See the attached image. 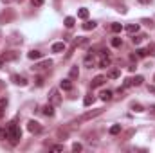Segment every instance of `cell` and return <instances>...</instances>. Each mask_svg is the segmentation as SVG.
<instances>
[{"instance_id":"35","label":"cell","mask_w":155,"mask_h":153,"mask_svg":"<svg viewBox=\"0 0 155 153\" xmlns=\"http://www.w3.org/2000/svg\"><path fill=\"white\" fill-rule=\"evenodd\" d=\"M148 92H150V94H155V85H150V86H148Z\"/></svg>"},{"instance_id":"25","label":"cell","mask_w":155,"mask_h":153,"mask_svg":"<svg viewBox=\"0 0 155 153\" xmlns=\"http://www.w3.org/2000/svg\"><path fill=\"white\" fill-rule=\"evenodd\" d=\"M135 52H137V58H146V54H148L146 49H137Z\"/></svg>"},{"instance_id":"15","label":"cell","mask_w":155,"mask_h":153,"mask_svg":"<svg viewBox=\"0 0 155 153\" xmlns=\"http://www.w3.org/2000/svg\"><path fill=\"white\" fill-rule=\"evenodd\" d=\"M41 56H43V54H41L40 50H31V52L27 54V58H29V60H40Z\"/></svg>"},{"instance_id":"24","label":"cell","mask_w":155,"mask_h":153,"mask_svg":"<svg viewBox=\"0 0 155 153\" xmlns=\"http://www.w3.org/2000/svg\"><path fill=\"white\" fill-rule=\"evenodd\" d=\"M85 65H88V67H92V65H94V56H92V50H90V54L85 58Z\"/></svg>"},{"instance_id":"22","label":"cell","mask_w":155,"mask_h":153,"mask_svg":"<svg viewBox=\"0 0 155 153\" xmlns=\"http://www.w3.org/2000/svg\"><path fill=\"white\" fill-rule=\"evenodd\" d=\"M69 76H71V79H76V77L79 76V69H78V67H72L71 72H69Z\"/></svg>"},{"instance_id":"16","label":"cell","mask_w":155,"mask_h":153,"mask_svg":"<svg viewBox=\"0 0 155 153\" xmlns=\"http://www.w3.org/2000/svg\"><path fill=\"white\" fill-rule=\"evenodd\" d=\"M43 114L47 115V117H52V115H54V110H52V105H51V103L43 106Z\"/></svg>"},{"instance_id":"31","label":"cell","mask_w":155,"mask_h":153,"mask_svg":"<svg viewBox=\"0 0 155 153\" xmlns=\"http://www.w3.org/2000/svg\"><path fill=\"white\" fill-rule=\"evenodd\" d=\"M43 2H45V0H31V4H33L35 7H40V5H43Z\"/></svg>"},{"instance_id":"32","label":"cell","mask_w":155,"mask_h":153,"mask_svg":"<svg viewBox=\"0 0 155 153\" xmlns=\"http://www.w3.org/2000/svg\"><path fill=\"white\" fill-rule=\"evenodd\" d=\"M0 139H7V128H2L0 130Z\"/></svg>"},{"instance_id":"39","label":"cell","mask_w":155,"mask_h":153,"mask_svg":"<svg viewBox=\"0 0 155 153\" xmlns=\"http://www.w3.org/2000/svg\"><path fill=\"white\" fill-rule=\"evenodd\" d=\"M2 65H4V60H2V58H0V67H2Z\"/></svg>"},{"instance_id":"23","label":"cell","mask_w":155,"mask_h":153,"mask_svg":"<svg viewBox=\"0 0 155 153\" xmlns=\"http://www.w3.org/2000/svg\"><path fill=\"white\" fill-rule=\"evenodd\" d=\"M110 31H112V33H121V31H123V25H121V24H112V25H110Z\"/></svg>"},{"instance_id":"30","label":"cell","mask_w":155,"mask_h":153,"mask_svg":"<svg viewBox=\"0 0 155 153\" xmlns=\"http://www.w3.org/2000/svg\"><path fill=\"white\" fill-rule=\"evenodd\" d=\"M108 77H112V79L119 77V70H110V72H108Z\"/></svg>"},{"instance_id":"26","label":"cell","mask_w":155,"mask_h":153,"mask_svg":"<svg viewBox=\"0 0 155 153\" xmlns=\"http://www.w3.org/2000/svg\"><path fill=\"white\" fill-rule=\"evenodd\" d=\"M132 110H135V112H144L143 105H139V103H132Z\"/></svg>"},{"instance_id":"28","label":"cell","mask_w":155,"mask_h":153,"mask_svg":"<svg viewBox=\"0 0 155 153\" xmlns=\"http://www.w3.org/2000/svg\"><path fill=\"white\" fill-rule=\"evenodd\" d=\"M81 150H83V146H81L79 142H74V144H72V151H81Z\"/></svg>"},{"instance_id":"2","label":"cell","mask_w":155,"mask_h":153,"mask_svg":"<svg viewBox=\"0 0 155 153\" xmlns=\"http://www.w3.org/2000/svg\"><path fill=\"white\" fill-rule=\"evenodd\" d=\"M103 114V108H96V110H88V112H85L83 115H79L78 117L76 122H87V121H90V119H94V117H97V115Z\"/></svg>"},{"instance_id":"38","label":"cell","mask_w":155,"mask_h":153,"mask_svg":"<svg viewBox=\"0 0 155 153\" xmlns=\"http://www.w3.org/2000/svg\"><path fill=\"white\" fill-rule=\"evenodd\" d=\"M139 2H143V4H148V2H150V0H139Z\"/></svg>"},{"instance_id":"21","label":"cell","mask_w":155,"mask_h":153,"mask_svg":"<svg viewBox=\"0 0 155 153\" xmlns=\"http://www.w3.org/2000/svg\"><path fill=\"white\" fill-rule=\"evenodd\" d=\"M110 135H117L119 132H121V124H114V126H110Z\"/></svg>"},{"instance_id":"36","label":"cell","mask_w":155,"mask_h":153,"mask_svg":"<svg viewBox=\"0 0 155 153\" xmlns=\"http://www.w3.org/2000/svg\"><path fill=\"white\" fill-rule=\"evenodd\" d=\"M36 85H38V86L43 85V77H38V79H36Z\"/></svg>"},{"instance_id":"8","label":"cell","mask_w":155,"mask_h":153,"mask_svg":"<svg viewBox=\"0 0 155 153\" xmlns=\"http://www.w3.org/2000/svg\"><path fill=\"white\" fill-rule=\"evenodd\" d=\"M105 81H107V77H105V76H96L94 79H92V88H97V86H101Z\"/></svg>"},{"instance_id":"13","label":"cell","mask_w":155,"mask_h":153,"mask_svg":"<svg viewBox=\"0 0 155 153\" xmlns=\"http://www.w3.org/2000/svg\"><path fill=\"white\" fill-rule=\"evenodd\" d=\"M74 24H76V18H74V16H67V18H65V27H67V29H72Z\"/></svg>"},{"instance_id":"27","label":"cell","mask_w":155,"mask_h":153,"mask_svg":"<svg viewBox=\"0 0 155 153\" xmlns=\"http://www.w3.org/2000/svg\"><path fill=\"white\" fill-rule=\"evenodd\" d=\"M121 45H123L121 38H112V47H121Z\"/></svg>"},{"instance_id":"17","label":"cell","mask_w":155,"mask_h":153,"mask_svg":"<svg viewBox=\"0 0 155 153\" xmlns=\"http://www.w3.org/2000/svg\"><path fill=\"white\" fill-rule=\"evenodd\" d=\"M83 29H85V31H92V29H96V22H94V20H92V22L87 20V22L83 24Z\"/></svg>"},{"instance_id":"19","label":"cell","mask_w":155,"mask_h":153,"mask_svg":"<svg viewBox=\"0 0 155 153\" xmlns=\"http://www.w3.org/2000/svg\"><path fill=\"white\" fill-rule=\"evenodd\" d=\"M78 16H79V18H83V20H85V18H88V9H87V7H81V9L78 11Z\"/></svg>"},{"instance_id":"5","label":"cell","mask_w":155,"mask_h":153,"mask_svg":"<svg viewBox=\"0 0 155 153\" xmlns=\"http://www.w3.org/2000/svg\"><path fill=\"white\" fill-rule=\"evenodd\" d=\"M16 58H18V52H15V50H7V52L2 54V60H4V61H13V60H16Z\"/></svg>"},{"instance_id":"29","label":"cell","mask_w":155,"mask_h":153,"mask_svg":"<svg viewBox=\"0 0 155 153\" xmlns=\"http://www.w3.org/2000/svg\"><path fill=\"white\" fill-rule=\"evenodd\" d=\"M143 38H146V36H144V34H139V36H134V43H141V41H143Z\"/></svg>"},{"instance_id":"3","label":"cell","mask_w":155,"mask_h":153,"mask_svg":"<svg viewBox=\"0 0 155 153\" xmlns=\"http://www.w3.org/2000/svg\"><path fill=\"white\" fill-rule=\"evenodd\" d=\"M49 103H51L52 106H58V105L61 103V96H60L58 90H52V92H51V96H49Z\"/></svg>"},{"instance_id":"12","label":"cell","mask_w":155,"mask_h":153,"mask_svg":"<svg viewBox=\"0 0 155 153\" xmlns=\"http://www.w3.org/2000/svg\"><path fill=\"white\" fill-rule=\"evenodd\" d=\"M5 106H7V99L5 97H0V119L5 114Z\"/></svg>"},{"instance_id":"7","label":"cell","mask_w":155,"mask_h":153,"mask_svg":"<svg viewBox=\"0 0 155 153\" xmlns=\"http://www.w3.org/2000/svg\"><path fill=\"white\" fill-rule=\"evenodd\" d=\"M51 65H52V61H51V60H45V61H41V63H38V65H35L33 70H43V69H49Z\"/></svg>"},{"instance_id":"14","label":"cell","mask_w":155,"mask_h":153,"mask_svg":"<svg viewBox=\"0 0 155 153\" xmlns=\"http://www.w3.org/2000/svg\"><path fill=\"white\" fill-rule=\"evenodd\" d=\"M99 97H101V101H110V99H112V92H110V90H103V92L99 94Z\"/></svg>"},{"instance_id":"9","label":"cell","mask_w":155,"mask_h":153,"mask_svg":"<svg viewBox=\"0 0 155 153\" xmlns=\"http://www.w3.org/2000/svg\"><path fill=\"white\" fill-rule=\"evenodd\" d=\"M110 63H112V60H110V56H107V54H103L101 56V60H99V67H110Z\"/></svg>"},{"instance_id":"10","label":"cell","mask_w":155,"mask_h":153,"mask_svg":"<svg viewBox=\"0 0 155 153\" xmlns=\"http://www.w3.org/2000/svg\"><path fill=\"white\" fill-rule=\"evenodd\" d=\"M13 83L15 85H20V86H24V85H27V79L24 76H18V74H15L13 76Z\"/></svg>"},{"instance_id":"4","label":"cell","mask_w":155,"mask_h":153,"mask_svg":"<svg viewBox=\"0 0 155 153\" xmlns=\"http://www.w3.org/2000/svg\"><path fill=\"white\" fill-rule=\"evenodd\" d=\"M27 130H29L31 133H40V132H41V124H40L38 121H29V122H27Z\"/></svg>"},{"instance_id":"20","label":"cell","mask_w":155,"mask_h":153,"mask_svg":"<svg viewBox=\"0 0 155 153\" xmlns=\"http://www.w3.org/2000/svg\"><path fill=\"white\" fill-rule=\"evenodd\" d=\"M94 101H96V97H94V96H85V99H83V105H85V106H90Z\"/></svg>"},{"instance_id":"18","label":"cell","mask_w":155,"mask_h":153,"mask_svg":"<svg viewBox=\"0 0 155 153\" xmlns=\"http://www.w3.org/2000/svg\"><path fill=\"white\" fill-rule=\"evenodd\" d=\"M126 31H128L130 34H135V33L139 31V24H130V25H126Z\"/></svg>"},{"instance_id":"1","label":"cell","mask_w":155,"mask_h":153,"mask_svg":"<svg viewBox=\"0 0 155 153\" xmlns=\"http://www.w3.org/2000/svg\"><path fill=\"white\" fill-rule=\"evenodd\" d=\"M7 139L11 144H18L22 139V130L16 126V122H9L7 124Z\"/></svg>"},{"instance_id":"6","label":"cell","mask_w":155,"mask_h":153,"mask_svg":"<svg viewBox=\"0 0 155 153\" xmlns=\"http://www.w3.org/2000/svg\"><path fill=\"white\" fill-rule=\"evenodd\" d=\"M65 41H56V43H52V47H51V50L52 52H63L65 50Z\"/></svg>"},{"instance_id":"40","label":"cell","mask_w":155,"mask_h":153,"mask_svg":"<svg viewBox=\"0 0 155 153\" xmlns=\"http://www.w3.org/2000/svg\"><path fill=\"white\" fill-rule=\"evenodd\" d=\"M20 2H22V0H20Z\"/></svg>"},{"instance_id":"37","label":"cell","mask_w":155,"mask_h":153,"mask_svg":"<svg viewBox=\"0 0 155 153\" xmlns=\"http://www.w3.org/2000/svg\"><path fill=\"white\" fill-rule=\"evenodd\" d=\"M150 114H152V115L155 117V106H152V108H150Z\"/></svg>"},{"instance_id":"34","label":"cell","mask_w":155,"mask_h":153,"mask_svg":"<svg viewBox=\"0 0 155 153\" xmlns=\"http://www.w3.org/2000/svg\"><path fill=\"white\" fill-rule=\"evenodd\" d=\"M148 52L150 54H155V45H148Z\"/></svg>"},{"instance_id":"11","label":"cell","mask_w":155,"mask_h":153,"mask_svg":"<svg viewBox=\"0 0 155 153\" xmlns=\"http://www.w3.org/2000/svg\"><path fill=\"white\" fill-rule=\"evenodd\" d=\"M60 86H61V90H72V81L71 79H61Z\"/></svg>"},{"instance_id":"33","label":"cell","mask_w":155,"mask_h":153,"mask_svg":"<svg viewBox=\"0 0 155 153\" xmlns=\"http://www.w3.org/2000/svg\"><path fill=\"white\" fill-rule=\"evenodd\" d=\"M51 150H54V151H61L63 146H61V144H54V146H51Z\"/></svg>"}]
</instances>
